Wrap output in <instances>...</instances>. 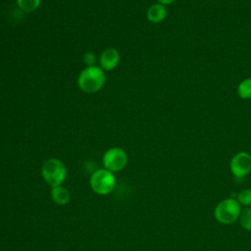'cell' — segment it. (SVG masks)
I'll use <instances>...</instances> for the list:
<instances>
[{
	"mask_svg": "<svg viewBox=\"0 0 251 251\" xmlns=\"http://www.w3.org/2000/svg\"><path fill=\"white\" fill-rule=\"evenodd\" d=\"M106 80L104 71L96 66L83 69L77 78V84L80 90L85 93H94L102 88Z\"/></svg>",
	"mask_w": 251,
	"mask_h": 251,
	"instance_id": "6da1fadb",
	"label": "cell"
},
{
	"mask_svg": "<svg viewBox=\"0 0 251 251\" xmlns=\"http://www.w3.org/2000/svg\"><path fill=\"white\" fill-rule=\"evenodd\" d=\"M42 176L52 187L61 185L67 176V169L63 162L51 158L44 162L42 166Z\"/></svg>",
	"mask_w": 251,
	"mask_h": 251,
	"instance_id": "7a4b0ae2",
	"label": "cell"
},
{
	"mask_svg": "<svg viewBox=\"0 0 251 251\" xmlns=\"http://www.w3.org/2000/svg\"><path fill=\"white\" fill-rule=\"evenodd\" d=\"M116 180L112 172L107 169L95 171L90 177V185L94 192L100 195L110 193L115 186Z\"/></svg>",
	"mask_w": 251,
	"mask_h": 251,
	"instance_id": "3957f363",
	"label": "cell"
},
{
	"mask_svg": "<svg viewBox=\"0 0 251 251\" xmlns=\"http://www.w3.org/2000/svg\"><path fill=\"white\" fill-rule=\"evenodd\" d=\"M240 204L238 201L228 198L221 201L215 209V217L222 224H231L240 215Z\"/></svg>",
	"mask_w": 251,
	"mask_h": 251,
	"instance_id": "277c9868",
	"label": "cell"
},
{
	"mask_svg": "<svg viewBox=\"0 0 251 251\" xmlns=\"http://www.w3.org/2000/svg\"><path fill=\"white\" fill-rule=\"evenodd\" d=\"M127 155L126 151L119 147L110 148L103 156V165L110 172H119L126 167Z\"/></svg>",
	"mask_w": 251,
	"mask_h": 251,
	"instance_id": "5b68a950",
	"label": "cell"
},
{
	"mask_svg": "<svg viewBox=\"0 0 251 251\" xmlns=\"http://www.w3.org/2000/svg\"><path fill=\"white\" fill-rule=\"evenodd\" d=\"M230 170L234 176L240 178L251 171V155L247 152H238L230 160Z\"/></svg>",
	"mask_w": 251,
	"mask_h": 251,
	"instance_id": "8992f818",
	"label": "cell"
},
{
	"mask_svg": "<svg viewBox=\"0 0 251 251\" xmlns=\"http://www.w3.org/2000/svg\"><path fill=\"white\" fill-rule=\"evenodd\" d=\"M120 62V54L115 48L104 50L100 56V65L102 70L111 71L115 69Z\"/></svg>",
	"mask_w": 251,
	"mask_h": 251,
	"instance_id": "52a82bcc",
	"label": "cell"
},
{
	"mask_svg": "<svg viewBox=\"0 0 251 251\" xmlns=\"http://www.w3.org/2000/svg\"><path fill=\"white\" fill-rule=\"evenodd\" d=\"M147 19L149 22L154 24H159L163 22L167 17V9L165 5L162 4H153L151 5L146 13Z\"/></svg>",
	"mask_w": 251,
	"mask_h": 251,
	"instance_id": "ba28073f",
	"label": "cell"
},
{
	"mask_svg": "<svg viewBox=\"0 0 251 251\" xmlns=\"http://www.w3.org/2000/svg\"><path fill=\"white\" fill-rule=\"evenodd\" d=\"M51 196H52V199L54 200V202L58 205L68 204L70 201V198H71L69 190L61 185L55 186L52 188Z\"/></svg>",
	"mask_w": 251,
	"mask_h": 251,
	"instance_id": "9c48e42d",
	"label": "cell"
},
{
	"mask_svg": "<svg viewBox=\"0 0 251 251\" xmlns=\"http://www.w3.org/2000/svg\"><path fill=\"white\" fill-rule=\"evenodd\" d=\"M237 94L241 99L251 98V77L243 79L237 86Z\"/></svg>",
	"mask_w": 251,
	"mask_h": 251,
	"instance_id": "30bf717a",
	"label": "cell"
},
{
	"mask_svg": "<svg viewBox=\"0 0 251 251\" xmlns=\"http://www.w3.org/2000/svg\"><path fill=\"white\" fill-rule=\"evenodd\" d=\"M41 0H17L18 6L25 13H31L35 11L39 5Z\"/></svg>",
	"mask_w": 251,
	"mask_h": 251,
	"instance_id": "8fae6325",
	"label": "cell"
},
{
	"mask_svg": "<svg viewBox=\"0 0 251 251\" xmlns=\"http://www.w3.org/2000/svg\"><path fill=\"white\" fill-rule=\"evenodd\" d=\"M239 221L243 228L251 230V208H245L240 212Z\"/></svg>",
	"mask_w": 251,
	"mask_h": 251,
	"instance_id": "7c38bea8",
	"label": "cell"
},
{
	"mask_svg": "<svg viewBox=\"0 0 251 251\" xmlns=\"http://www.w3.org/2000/svg\"><path fill=\"white\" fill-rule=\"evenodd\" d=\"M238 203L244 206H250L251 205V189H244L242 190L238 196Z\"/></svg>",
	"mask_w": 251,
	"mask_h": 251,
	"instance_id": "4fadbf2b",
	"label": "cell"
},
{
	"mask_svg": "<svg viewBox=\"0 0 251 251\" xmlns=\"http://www.w3.org/2000/svg\"><path fill=\"white\" fill-rule=\"evenodd\" d=\"M84 62L85 64L87 65V67H91V66H94V62H95V56L93 53L91 52H88L84 55Z\"/></svg>",
	"mask_w": 251,
	"mask_h": 251,
	"instance_id": "5bb4252c",
	"label": "cell"
},
{
	"mask_svg": "<svg viewBox=\"0 0 251 251\" xmlns=\"http://www.w3.org/2000/svg\"><path fill=\"white\" fill-rule=\"evenodd\" d=\"M175 0H157V2L159 4H162V5H170L174 2Z\"/></svg>",
	"mask_w": 251,
	"mask_h": 251,
	"instance_id": "9a60e30c",
	"label": "cell"
}]
</instances>
